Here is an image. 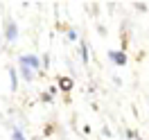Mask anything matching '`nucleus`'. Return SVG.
Instances as JSON below:
<instances>
[{"instance_id": "obj_5", "label": "nucleus", "mask_w": 149, "mask_h": 140, "mask_svg": "<svg viewBox=\"0 0 149 140\" xmlns=\"http://www.w3.org/2000/svg\"><path fill=\"white\" fill-rule=\"evenodd\" d=\"M79 54H81V61L88 63L91 56H88V43H86V41H79Z\"/></svg>"}, {"instance_id": "obj_1", "label": "nucleus", "mask_w": 149, "mask_h": 140, "mask_svg": "<svg viewBox=\"0 0 149 140\" xmlns=\"http://www.w3.org/2000/svg\"><path fill=\"white\" fill-rule=\"evenodd\" d=\"M18 65H25V68H29V70L38 72V68H41V56H36V54H20L18 56Z\"/></svg>"}, {"instance_id": "obj_11", "label": "nucleus", "mask_w": 149, "mask_h": 140, "mask_svg": "<svg viewBox=\"0 0 149 140\" xmlns=\"http://www.w3.org/2000/svg\"><path fill=\"white\" fill-rule=\"evenodd\" d=\"M41 100H43V102H52V93H43Z\"/></svg>"}, {"instance_id": "obj_9", "label": "nucleus", "mask_w": 149, "mask_h": 140, "mask_svg": "<svg viewBox=\"0 0 149 140\" xmlns=\"http://www.w3.org/2000/svg\"><path fill=\"white\" fill-rule=\"evenodd\" d=\"M68 41H70V43H77V41H79V34H77V29H74V27L68 29Z\"/></svg>"}, {"instance_id": "obj_12", "label": "nucleus", "mask_w": 149, "mask_h": 140, "mask_svg": "<svg viewBox=\"0 0 149 140\" xmlns=\"http://www.w3.org/2000/svg\"><path fill=\"white\" fill-rule=\"evenodd\" d=\"M41 63H43V65H50V56L43 54V56H41Z\"/></svg>"}, {"instance_id": "obj_8", "label": "nucleus", "mask_w": 149, "mask_h": 140, "mask_svg": "<svg viewBox=\"0 0 149 140\" xmlns=\"http://www.w3.org/2000/svg\"><path fill=\"white\" fill-rule=\"evenodd\" d=\"M11 138H14V140H27V136H25V131H23V129L14 127V129H11Z\"/></svg>"}, {"instance_id": "obj_13", "label": "nucleus", "mask_w": 149, "mask_h": 140, "mask_svg": "<svg viewBox=\"0 0 149 140\" xmlns=\"http://www.w3.org/2000/svg\"><path fill=\"white\" fill-rule=\"evenodd\" d=\"M136 140H142V138H136Z\"/></svg>"}, {"instance_id": "obj_7", "label": "nucleus", "mask_w": 149, "mask_h": 140, "mask_svg": "<svg viewBox=\"0 0 149 140\" xmlns=\"http://www.w3.org/2000/svg\"><path fill=\"white\" fill-rule=\"evenodd\" d=\"M18 68H20V75H23L25 81H32V79H34V75H36L34 70H29V68H25V65H18Z\"/></svg>"}, {"instance_id": "obj_6", "label": "nucleus", "mask_w": 149, "mask_h": 140, "mask_svg": "<svg viewBox=\"0 0 149 140\" xmlns=\"http://www.w3.org/2000/svg\"><path fill=\"white\" fill-rule=\"evenodd\" d=\"M9 81H11V91H16V86H18V72H16L14 65H9Z\"/></svg>"}, {"instance_id": "obj_2", "label": "nucleus", "mask_w": 149, "mask_h": 140, "mask_svg": "<svg viewBox=\"0 0 149 140\" xmlns=\"http://www.w3.org/2000/svg\"><path fill=\"white\" fill-rule=\"evenodd\" d=\"M5 38H7L9 43H14V41L18 38V25H16L14 20H7V23H5Z\"/></svg>"}, {"instance_id": "obj_3", "label": "nucleus", "mask_w": 149, "mask_h": 140, "mask_svg": "<svg viewBox=\"0 0 149 140\" xmlns=\"http://www.w3.org/2000/svg\"><path fill=\"white\" fill-rule=\"evenodd\" d=\"M109 59L115 65H127V61H129L127 52H122V50H109Z\"/></svg>"}, {"instance_id": "obj_10", "label": "nucleus", "mask_w": 149, "mask_h": 140, "mask_svg": "<svg viewBox=\"0 0 149 140\" xmlns=\"http://www.w3.org/2000/svg\"><path fill=\"white\" fill-rule=\"evenodd\" d=\"M138 136H136V131L133 129H127V140H136Z\"/></svg>"}, {"instance_id": "obj_4", "label": "nucleus", "mask_w": 149, "mask_h": 140, "mask_svg": "<svg viewBox=\"0 0 149 140\" xmlns=\"http://www.w3.org/2000/svg\"><path fill=\"white\" fill-rule=\"evenodd\" d=\"M59 88H61L63 93H70V91H72V79H70V77H59Z\"/></svg>"}]
</instances>
